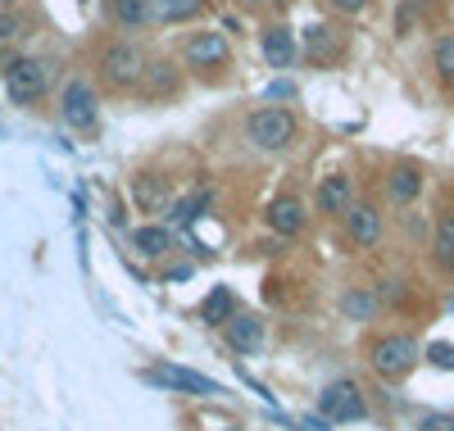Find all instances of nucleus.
Masks as SVG:
<instances>
[{"label":"nucleus","instance_id":"obj_17","mask_svg":"<svg viewBox=\"0 0 454 431\" xmlns=\"http://www.w3.org/2000/svg\"><path fill=\"white\" fill-rule=\"evenodd\" d=\"M263 336H269V323L259 318V313L250 309H237V318L223 327V341L237 349V355H254V349H263Z\"/></svg>","mask_w":454,"mask_h":431},{"label":"nucleus","instance_id":"obj_19","mask_svg":"<svg viewBox=\"0 0 454 431\" xmlns=\"http://www.w3.org/2000/svg\"><path fill=\"white\" fill-rule=\"evenodd\" d=\"M105 14L119 32H145L155 23V0H105Z\"/></svg>","mask_w":454,"mask_h":431},{"label":"nucleus","instance_id":"obj_28","mask_svg":"<svg viewBox=\"0 0 454 431\" xmlns=\"http://www.w3.org/2000/svg\"><path fill=\"white\" fill-rule=\"evenodd\" d=\"M419 431H454V413H423Z\"/></svg>","mask_w":454,"mask_h":431},{"label":"nucleus","instance_id":"obj_22","mask_svg":"<svg viewBox=\"0 0 454 431\" xmlns=\"http://www.w3.org/2000/svg\"><path fill=\"white\" fill-rule=\"evenodd\" d=\"M214 209V186H200V191H186V195H177L173 200V227H196L205 214Z\"/></svg>","mask_w":454,"mask_h":431},{"label":"nucleus","instance_id":"obj_4","mask_svg":"<svg viewBox=\"0 0 454 431\" xmlns=\"http://www.w3.org/2000/svg\"><path fill=\"white\" fill-rule=\"evenodd\" d=\"M368 368L382 377V381H404L413 368H419L423 359V345L413 341L409 332H382V336H372L368 341Z\"/></svg>","mask_w":454,"mask_h":431},{"label":"nucleus","instance_id":"obj_18","mask_svg":"<svg viewBox=\"0 0 454 431\" xmlns=\"http://www.w3.org/2000/svg\"><path fill=\"white\" fill-rule=\"evenodd\" d=\"M423 186H427L423 168L413 164V160H400V164L387 173V200H391L395 209H409V205L423 195Z\"/></svg>","mask_w":454,"mask_h":431},{"label":"nucleus","instance_id":"obj_30","mask_svg":"<svg viewBox=\"0 0 454 431\" xmlns=\"http://www.w3.org/2000/svg\"><path fill=\"white\" fill-rule=\"evenodd\" d=\"M295 431H332V422L318 413H305V418H295Z\"/></svg>","mask_w":454,"mask_h":431},{"label":"nucleus","instance_id":"obj_25","mask_svg":"<svg viewBox=\"0 0 454 431\" xmlns=\"http://www.w3.org/2000/svg\"><path fill=\"white\" fill-rule=\"evenodd\" d=\"M432 64H436L441 87H454V32H441V36H436V46H432Z\"/></svg>","mask_w":454,"mask_h":431},{"label":"nucleus","instance_id":"obj_16","mask_svg":"<svg viewBox=\"0 0 454 431\" xmlns=\"http://www.w3.org/2000/svg\"><path fill=\"white\" fill-rule=\"evenodd\" d=\"M182 87H186V68L182 64H173L164 55L145 64V77H141V96L145 100H173V96H182Z\"/></svg>","mask_w":454,"mask_h":431},{"label":"nucleus","instance_id":"obj_29","mask_svg":"<svg viewBox=\"0 0 454 431\" xmlns=\"http://www.w3.org/2000/svg\"><path fill=\"white\" fill-rule=\"evenodd\" d=\"M327 5L336 10V14H346V19H355V14H364L372 0H327Z\"/></svg>","mask_w":454,"mask_h":431},{"label":"nucleus","instance_id":"obj_33","mask_svg":"<svg viewBox=\"0 0 454 431\" xmlns=\"http://www.w3.org/2000/svg\"><path fill=\"white\" fill-rule=\"evenodd\" d=\"M241 10H263V5H273V0H237Z\"/></svg>","mask_w":454,"mask_h":431},{"label":"nucleus","instance_id":"obj_9","mask_svg":"<svg viewBox=\"0 0 454 431\" xmlns=\"http://www.w3.org/2000/svg\"><path fill=\"white\" fill-rule=\"evenodd\" d=\"M128 200H132V209H137V214H150V218L168 214V209H173V200H177L173 177H168V173H160V168H137V173L128 177Z\"/></svg>","mask_w":454,"mask_h":431},{"label":"nucleus","instance_id":"obj_7","mask_svg":"<svg viewBox=\"0 0 454 431\" xmlns=\"http://www.w3.org/2000/svg\"><path fill=\"white\" fill-rule=\"evenodd\" d=\"M5 100L19 105V109H32V105H42L46 91H51V68L46 59H36V55H19L10 68H5Z\"/></svg>","mask_w":454,"mask_h":431},{"label":"nucleus","instance_id":"obj_15","mask_svg":"<svg viewBox=\"0 0 454 431\" xmlns=\"http://www.w3.org/2000/svg\"><path fill=\"white\" fill-rule=\"evenodd\" d=\"M300 55H305L309 64H318V68H332L340 55H346V42H340V32L332 23H309L305 32H300Z\"/></svg>","mask_w":454,"mask_h":431},{"label":"nucleus","instance_id":"obj_24","mask_svg":"<svg viewBox=\"0 0 454 431\" xmlns=\"http://www.w3.org/2000/svg\"><path fill=\"white\" fill-rule=\"evenodd\" d=\"M377 291H368V286H355V291H346L340 295V313H346V318H355V323H368L372 313H377Z\"/></svg>","mask_w":454,"mask_h":431},{"label":"nucleus","instance_id":"obj_12","mask_svg":"<svg viewBox=\"0 0 454 431\" xmlns=\"http://www.w3.org/2000/svg\"><path fill=\"white\" fill-rule=\"evenodd\" d=\"M340 223H346V241H350L355 250H377V246H382L387 223H382V209H377L372 200H355Z\"/></svg>","mask_w":454,"mask_h":431},{"label":"nucleus","instance_id":"obj_27","mask_svg":"<svg viewBox=\"0 0 454 431\" xmlns=\"http://www.w3.org/2000/svg\"><path fill=\"white\" fill-rule=\"evenodd\" d=\"M427 364L454 372V345H450V341H432V345H427Z\"/></svg>","mask_w":454,"mask_h":431},{"label":"nucleus","instance_id":"obj_21","mask_svg":"<svg viewBox=\"0 0 454 431\" xmlns=\"http://www.w3.org/2000/svg\"><path fill=\"white\" fill-rule=\"evenodd\" d=\"M237 309H241V300H237V291L232 286H214L205 300H200V318H205V327H227L237 318Z\"/></svg>","mask_w":454,"mask_h":431},{"label":"nucleus","instance_id":"obj_14","mask_svg":"<svg viewBox=\"0 0 454 431\" xmlns=\"http://www.w3.org/2000/svg\"><path fill=\"white\" fill-rule=\"evenodd\" d=\"M355 205V177L350 173H327L314 186V209L318 218H346V209Z\"/></svg>","mask_w":454,"mask_h":431},{"label":"nucleus","instance_id":"obj_26","mask_svg":"<svg viewBox=\"0 0 454 431\" xmlns=\"http://www.w3.org/2000/svg\"><path fill=\"white\" fill-rule=\"evenodd\" d=\"M23 32H27V19H23L19 10H0V46H10V42H19Z\"/></svg>","mask_w":454,"mask_h":431},{"label":"nucleus","instance_id":"obj_10","mask_svg":"<svg viewBox=\"0 0 454 431\" xmlns=\"http://www.w3.org/2000/svg\"><path fill=\"white\" fill-rule=\"evenodd\" d=\"M263 227H269L278 241H295V237H305V227H309V209H305V200H300L295 191L273 195L269 209H263Z\"/></svg>","mask_w":454,"mask_h":431},{"label":"nucleus","instance_id":"obj_6","mask_svg":"<svg viewBox=\"0 0 454 431\" xmlns=\"http://www.w3.org/2000/svg\"><path fill=\"white\" fill-rule=\"evenodd\" d=\"M141 381L168 390V396H192V400H223V396H227L223 381H214L209 372L186 368V364H155V368L141 372Z\"/></svg>","mask_w":454,"mask_h":431},{"label":"nucleus","instance_id":"obj_2","mask_svg":"<svg viewBox=\"0 0 454 431\" xmlns=\"http://www.w3.org/2000/svg\"><path fill=\"white\" fill-rule=\"evenodd\" d=\"M145 64H150V55L132 42V36H114V42H105L100 55H96L100 87H105L109 96H132V91H141Z\"/></svg>","mask_w":454,"mask_h":431},{"label":"nucleus","instance_id":"obj_8","mask_svg":"<svg viewBox=\"0 0 454 431\" xmlns=\"http://www.w3.org/2000/svg\"><path fill=\"white\" fill-rule=\"evenodd\" d=\"M318 418H327L332 427H346V422H364L368 418V396L359 390V381L350 377H336L318 390Z\"/></svg>","mask_w":454,"mask_h":431},{"label":"nucleus","instance_id":"obj_20","mask_svg":"<svg viewBox=\"0 0 454 431\" xmlns=\"http://www.w3.org/2000/svg\"><path fill=\"white\" fill-rule=\"evenodd\" d=\"M214 10V0H155V23L160 27H186Z\"/></svg>","mask_w":454,"mask_h":431},{"label":"nucleus","instance_id":"obj_5","mask_svg":"<svg viewBox=\"0 0 454 431\" xmlns=\"http://www.w3.org/2000/svg\"><path fill=\"white\" fill-rule=\"evenodd\" d=\"M59 123L68 132H78V137H96L100 132V91L78 73L59 87Z\"/></svg>","mask_w":454,"mask_h":431},{"label":"nucleus","instance_id":"obj_23","mask_svg":"<svg viewBox=\"0 0 454 431\" xmlns=\"http://www.w3.org/2000/svg\"><path fill=\"white\" fill-rule=\"evenodd\" d=\"M432 263L454 278V214H441V218H436V231H432Z\"/></svg>","mask_w":454,"mask_h":431},{"label":"nucleus","instance_id":"obj_34","mask_svg":"<svg viewBox=\"0 0 454 431\" xmlns=\"http://www.w3.org/2000/svg\"><path fill=\"white\" fill-rule=\"evenodd\" d=\"M19 5V0H0V10H14Z\"/></svg>","mask_w":454,"mask_h":431},{"label":"nucleus","instance_id":"obj_13","mask_svg":"<svg viewBox=\"0 0 454 431\" xmlns=\"http://www.w3.org/2000/svg\"><path fill=\"white\" fill-rule=\"evenodd\" d=\"M128 246H132L141 259L160 263V259L177 255V231H173L168 223H160V218H150V223H137V227H128Z\"/></svg>","mask_w":454,"mask_h":431},{"label":"nucleus","instance_id":"obj_32","mask_svg":"<svg viewBox=\"0 0 454 431\" xmlns=\"http://www.w3.org/2000/svg\"><path fill=\"white\" fill-rule=\"evenodd\" d=\"M14 59H19V55H14V51H10V46H0V77H5V68H10V64H14Z\"/></svg>","mask_w":454,"mask_h":431},{"label":"nucleus","instance_id":"obj_11","mask_svg":"<svg viewBox=\"0 0 454 431\" xmlns=\"http://www.w3.org/2000/svg\"><path fill=\"white\" fill-rule=\"evenodd\" d=\"M259 55H263V64L278 68V73L295 68V59H300V32H295L286 19L263 23V27H259Z\"/></svg>","mask_w":454,"mask_h":431},{"label":"nucleus","instance_id":"obj_1","mask_svg":"<svg viewBox=\"0 0 454 431\" xmlns=\"http://www.w3.org/2000/svg\"><path fill=\"white\" fill-rule=\"evenodd\" d=\"M186 77H196V82H209L218 87L227 73H232V42H227L223 27H200V32H186L182 42V59Z\"/></svg>","mask_w":454,"mask_h":431},{"label":"nucleus","instance_id":"obj_31","mask_svg":"<svg viewBox=\"0 0 454 431\" xmlns=\"http://www.w3.org/2000/svg\"><path fill=\"white\" fill-rule=\"evenodd\" d=\"M269 100H295V87L291 82H273L269 87Z\"/></svg>","mask_w":454,"mask_h":431},{"label":"nucleus","instance_id":"obj_3","mask_svg":"<svg viewBox=\"0 0 454 431\" xmlns=\"http://www.w3.org/2000/svg\"><path fill=\"white\" fill-rule=\"evenodd\" d=\"M246 141L259 154H286L300 141V119L291 105H259L246 114Z\"/></svg>","mask_w":454,"mask_h":431}]
</instances>
